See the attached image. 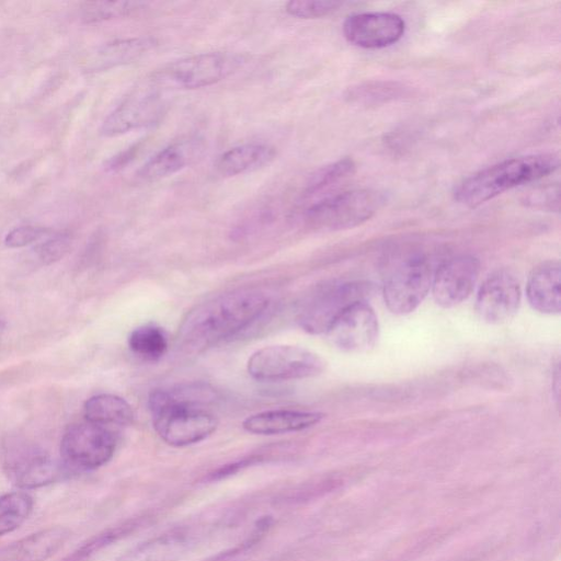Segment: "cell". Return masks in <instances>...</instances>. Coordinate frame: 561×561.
Returning <instances> with one entry per match:
<instances>
[{
  "label": "cell",
  "mask_w": 561,
  "mask_h": 561,
  "mask_svg": "<svg viewBox=\"0 0 561 561\" xmlns=\"http://www.w3.org/2000/svg\"><path fill=\"white\" fill-rule=\"evenodd\" d=\"M0 457L5 476L21 489L45 486L66 471L42 447L19 437L3 442Z\"/></svg>",
  "instance_id": "52a82bcc"
},
{
  "label": "cell",
  "mask_w": 561,
  "mask_h": 561,
  "mask_svg": "<svg viewBox=\"0 0 561 561\" xmlns=\"http://www.w3.org/2000/svg\"><path fill=\"white\" fill-rule=\"evenodd\" d=\"M84 416L88 422L106 427L125 426L133 422L134 412L125 399L102 393L85 401Z\"/></svg>",
  "instance_id": "603a6c76"
},
{
  "label": "cell",
  "mask_w": 561,
  "mask_h": 561,
  "mask_svg": "<svg viewBox=\"0 0 561 561\" xmlns=\"http://www.w3.org/2000/svg\"><path fill=\"white\" fill-rule=\"evenodd\" d=\"M50 233V230L37 226H21L9 231L4 244L9 248H22L38 241Z\"/></svg>",
  "instance_id": "1f68e13d"
},
{
  "label": "cell",
  "mask_w": 561,
  "mask_h": 561,
  "mask_svg": "<svg viewBox=\"0 0 561 561\" xmlns=\"http://www.w3.org/2000/svg\"><path fill=\"white\" fill-rule=\"evenodd\" d=\"M355 162L343 158L316 171L308 180L302 198H310L344 181L355 172Z\"/></svg>",
  "instance_id": "4316f807"
},
{
  "label": "cell",
  "mask_w": 561,
  "mask_h": 561,
  "mask_svg": "<svg viewBox=\"0 0 561 561\" xmlns=\"http://www.w3.org/2000/svg\"><path fill=\"white\" fill-rule=\"evenodd\" d=\"M559 167L552 152L506 159L462 180L454 191L455 199L477 207L513 187L538 181Z\"/></svg>",
  "instance_id": "3957f363"
},
{
  "label": "cell",
  "mask_w": 561,
  "mask_h": 561,
  "mask_svg": "<svg viewBox=\"0 0 561 561\" xmlns=\"http://www.w3.org/2000/svg\"><path fill=\"white\" fill-rule=\"evenodd\" d=\"M371 285L365 282H344L327 285L302 306L300 325L313 334L325 333L333 321L351 305L367 301Z\"/></svg>",
  "instance_id": "9c48e42d"
},
{
  "label": "cell",
  "mask_w": 561,
  "mask_h": 561,
  "mask_svg": "<svg viewBox=\"0 0 561 561\" xmlns=\"http://www.w3.org/2000/svg\"><path fill=\"white\" fill-rule=\"evenodd\" d=\"M128 345L142 359L157 360L167 353L169 343L164 330L149 323L136 328L130 333Z\"/></svg>",
  "instance_id": "cb8c5ba5"
},
{
  "label": "cell",
  "mask_w": 561,
  "mask_h": 561,
  "mask_svg": "<svg viewBox=\"0 0 561 561\" xmlns=\"http://www.w3.org/2000/svg\"><path fill=\"white\" fill-rule=\"evenodd\" d=\"M404 30V20L390 12L354 13L343 23L346 41L367 49L385 48L397 43L403 36Z\"/></svg>",
  "instance_id": "4fadbf2b"
},
{
  "label": "cell",
  "mask_w": 561,
  "mask_h": 561,
  "mask_svg": "<svg viewBox=\"0 0 561 561\" xmlns=\"http://www.w3.org/2000/svg\"><path fill=\"white\" fill-rule=\"evenodd\" d=\"M115 433L90 422L73 424L65 432L60 456L66 471L84 472L107 463L116 449Z\"/></svg>",
  "instance_id": "ba28073f"
},
{
  "label": "cell",
  "mask_w": 561,
  "mask_h": 561,
  "mask_svg": "<svg viewBox=\"0 0 561 561\" xmlns=\"http://www.w3.org/2000/svg\"><path fill=\"white\" fill-rule=\"evenodd\" d=\"M322 417L319 412L270 410L248 416L242 426L252 434L277 435L309 428Z\"/></svg>",
  "instance_id": "d6986e66"
},
{
  "label": "cell",
  "mask_w": 561,
  "mask_h": 561,
  "mask_svg": "<svg viewBox=\"0 0 561 561\" xmlns=\"http://www.w3.org/2000/svg\"><path fill=\"white\" fill-rule=\"evenodd\" d=\"M382 202V196L374 190L344 191L312 203L305 211V220L317 229L353 228L371 218Z\"/></svg>",
  "instance_id": "5b68a950"
},
{
  "label": "cell",
  "mask_w": 561,
  "mask_h": 561,
  "mask_svg": "<svg viewBox=\"0 0 561 561\" xmlns=\"http://www.w3.org/2000/svg\"><path fill=\"white\" fill-rule=\"evenodd\" d=\"M204 150L205 142L201 137H183L153 154L138 170L137 176L151 182L172 175L198 160Z\"/></svg>",
  "instance_id": "2e32d148"
},
{
  "label": "cell",
  "mask_w": 561,
  "mask_h": 561,
  "mask_svg": "<svg viewBox=\"0 0 561 561\" xmlns=\"http://www.w3.org/2000/svg\"><path fill=\"white\" fill-rule=\"evenodd\" d=\"M407 89L391 81H369L353 87L347 92L351 102L360 104H379L402 98Z\"/></svg>",
  "instance_id": "f1b7e54d"
},
{
  "label": "cell",
  "mask_w": 561,
  "mask_h": 561,
  "mask_svg": "<svg viewBox=\"0 0 561 561\" xmlns=\"http://www.w3.org/2000/svg\"><path fill=\"white\" fill-rule=\"evenodd\" d=\"M325 334L343 352H368L378 340V319L367 301H357L333 321Z\"/></svg>",
  "instance_id": "7c38bea8"
},
{
  "label": "cell",
  "mask_w": 561,
  "mask_h": 561,
  "mask_svg": "<svg viewBox=\"0 0 561 561\" xmlns=\"http://www.w3.org/2000/svg\"><path fill=\"white\" fill-rule=\"evenodd\" d=\"M69 529L55 526L27 535L0 551V561H46L69 539Z\"/></svg>",
  "instance_id": "e0dca14e"
},
{
  "label": "cell",
  "mask_w": 561,
  "mask_h": 561,
  "mask_svg": "<svg viewBox=\"0 0 561 561\" xmlns=\"http://www.w3.org/2000/svg\"><path fill=\"white\" fill-rule=\"evenodd\" d=\"M526 295L529 305L546 314L561 310V268L558 261H547L530 273Z\"/></svg>",
  "instance_id": "ac0fdd59"
},
{
  "label": "cell",
  "mask_w": 561,
  "mask_h": 561,
  "mask_svg": "<svg viewBox=\"0 0 561 561\" xmlns=\"http://www.w3.org/2000/svg\"><path fill=\"white\" fill-rule=\"evenodd\" d=\"M275 156L276 150L270 145L243 144L221 153L216 160L214 168L220 176H234L263 168Z\"/></svg>",
  "instance_id": "44dd1931"
},
{
  "label": "cell",
  "mask_w": 561,
  "mask_h": 561,
  "mask_svg": "<svg viewBox=\"0 0 561 561\" xmlns=\"http://www.w3.org/2000/svg\"><path fill=\"white\" fill-rule=\"evenodd\" d=\"M137 520H129L107 528L85 540L61 561H91L99 552L133 531Z\"/></svg>",
  "instance_id": "484cf974"
},
{
  "label": "cell",
  "mask_w": 561,
  "mask_h": 561,
  "mask_svg": "<svg viewBox=\"0 0 561 561\" xmlns=\"http://www.w3.org/2000/svg\"><path fill=\"white\" fill-rule=\"evenodd\" d=\"M34 506L33 497L23 491L0 495V536L19 528L30 516Z\"/></svg>",
  "instance_id": "d4e9b609"
},
{
  "label": "cell",
  "mask_w": 561,
  "mask_h": 561,
  "mask_svg": "<svg viewBox=\"0 0 561 561\" xmlns=\"http://www.w3.org/2000/svg\"><path fill=\"white\" fill-rule=\"evenodd\" d=\"M213 399V391L204 385L152 391L148 404L154 431L173 447L204 440L218 425L216 416L204 408Z\"/></svg>",
  "instance_id": "7a4b0ae2"
},
{
  "label": "cell",
  "mask_w": 561,
  "mask_h": 561,
  "mask_svg": "<svg viewBox=\"0 0 561 561\" xmlns=\"http://www.w3.org/2000/svg\"><path fill=\"white\" fill-rule=\"evenodd\" d=\"M268 306L267 294L256 288L216 296L187 313L180 327L179 342L188 351H203L251 327Z\"/></svg>",
  "instance_id": "6da1fadb"
},
{
  "label": "cell",
  "mask_w": 561,
  "mask_h": 561,
  "mask_svg": "<svg viewBox=\"0 0 561 561\" xmlns=\"http://www.w3.org/2000/svg\"><path fill=\"white\" fill-rule=\"evenodd\" d=\"M139 149H140V144H135V145L130 146L129 148L125 149L124 151L112 157L105 165L106 170L107 171H117V170L123 169L130 161H133L135 159Z\"/></svg>",
  "instance_id": "836d02e7"
},
{
  "label": "cell",
  "mask_w": 561,
  "mask_h": 561,
  "mask_svg": "<svg viewBox=\"0 0 561 561\" xmlns=\"http://www.w3.org/2000/svg\"><path fill=\"white\" fill-rule=\"evenodd\" d=\"M153 37L116 39L99 47L85 61L88 71H102L127 65L141 58L157 46Z\"/></svg>",
  "instance_id": "ffe728a7"
},
{
  "label": "cell",
  "mask_w": 561,
  "mask_h": 561,
  "mask_svg": "<svg viewBox=\"0 0 561 561\" xmlns=\"http://www.w3.org/2000/svg\"><path fill=\"white\" fill-rule=\"evenodd\" d=\"M245 60L244 55L237 53H202L165 65L152 75L150 82L161 91L209 87L236 72Z\"/></svg>",
  "instance_id": "277c9868"
},
{
  "label": "cell",
  "mask_w": 561,
  "mask_h": 561,
  "mask_svg": "<svg viewBox=\"0 0 561 561\" xmlns=\"http://www.w3.org/2000/svg\"><path fill=\"white\" fill-rule=\"evenodd\" d=\"M165 108L167 103L161 96V90L149 81L104 119L100 133L104 137H115L153 125L162 117Z\"/></svg>",
  "instance_id": "8fae6325"
},
{
  "label": "cell",
  "mask_w": 561,
  "mask_h": 561,
  "mask_svg": "<svg viewBox=\"0 0 561 561\" xmlns=\"http://www.w3.org/2000/svg\"><path fill=\"white\" fill-rule=\"evenodd\" d=\"M325 363L317 353L295 345H270L254 352L247 364L256 380L282 381L320 375Z\"/></svg>",
  "instance_id": "8992f818"
},
{
  "label": "cell",
  "mask_w": 561,
  "mask_h": 561,
  "mask_svg": "<svg viewBox=\"0 0 561 561\" xmlns=\"http://www.w3.org/2000/svg\"><path fill=\"white\" fill-rule=\"evenodd\" d=\"M343 3L329 0H293L286 3V12L299 19H318L336 11Z\"/></svg>",
  "instance_id": "f546056e"
},
{
  "label": "cell",
  "mask_w": 561,
  "mask_h": 561,
  "mask_svg": "<svg viewBox=\"0 0 561 561\" xmlns=\"http://www.w3.org/2000/svg\"><path fill=\"white\" fill-rule=\"evenodd\" d=\"M433 270L430 260L415 254L402 262L383 286L387 308L394 314H408L424 300L432 287Z\"/></svg>",
  "instance_id": "30bf717a"
},
{
  "label": "cell",
  "mask_w": 561,
  "mask_h": 561,
  "mask_svg": "<svg viewBox=\"0 0 561 561\" xmlns=\"http://www.w3.org/2000/svg\"><path fill=\"white\" fill-rule=\"evenodd\" d=\"M190 541L186 530H171L137 545L118 561H178L187 550Z\"/></svg>",
  "instance_id": "7402d4cb"
},
{
  "label": "cell",
  "mask_w": 561,
  "mask_h": 561,
  "mask_svg": "<svg viewBox=\"0 0 561 561\" xmlns=\"http://www.w3.org/2000/svg\"><path fill=\"white\" fill-rule=\"evenodd\" d=\"M4 328H5V323L2 320H0V341H1L2 334L4 332Z\"/></svg>",
  "instance_id": "e575fe53"
},
{
  "label": "cell",
  "mask_w": 561,
  "mask_h": 561,
  "mask_svg": "<svg viewBox=\"0 0 561 561\" xmlns=\"http://www.w3.org/2000/svg\"><path fill=\"white\" fill-rule=\"evenodd\" d=\"M527 204L533 207L556 210L559 209V187L558 185L542 187L530 193L526 199Z\"/></svg>",
  "instance_id": "d6a6232c"
},
{
  "label": "cell",
  "mask_w": 561,
  "mask_h": 561,
  "mask_svg": "<svg viewBox=\"0 0 561 561\" xmlns=\"http://www.w3.org/2000/svg\"><path fill=\"white\" fill-rule=\"evenodd\" d=\"M70 244V234L60 232L37 244L34 251L44 264H50L60 260L69 251Z\"/></svg>",
  "instance_id": "4dcf8cb0"
},
{
  "label": "cell",
  "mask_w": 561,
  "mask_h": 561,
  "mask_svg": "<svg viewBox=\"0 0 561 561\" xmlns=\"http://www.w3.org/2000/svg\"><path fill=\"white\" fill-rule=\"evenodd\" d=\"M520 285L507 271L492 273L482 283L476 299L479 318L490 324H500L510 320L520 304Z\"/></svg>",
  "instance_id": "9a60e30c"
},
{
  "label": "cell",
  "mask_w": 561,
  "mask_h": 561,
  "mask_svg": "<svg viewBox=\"0 0 561 561\" xmlns=\"http://www.w3.org/2000/svg\"><path fill=\"white\" fill-rule=\"evenodd\" d=\"M480 273V262L470 254L446 260L433 275L432 291L437 305L450 308L472 293Z\"/></svg>",
  "instance_id": "5bb4252c"
},
{
  "label": "cell",
  "mask_w": 561,
  "mask_h": 561,
  "mask_svg": "<svg viewBox=\"0 0 561 561\" xmlns=\"http://www.w3.org/2000/svg\"><path fill=\"white\" fill-rule=\"evenodd\" d=\"M146 7L141 1H89L81 5V19L96 23L133 15Z\"/></svg>",
  "instance_id": "83f0119b"
}]
</instances>
